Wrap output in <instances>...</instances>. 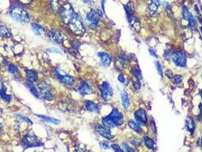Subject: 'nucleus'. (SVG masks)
Wrapping results in <instances>:
<instances>
[{
  "mask_svg": "<svg viewBox=\"0 0 202 152\" xmlns=\"http://www.w3.org/2000/svg\"><path fill=\"white\" fill-rule=\"evenodd\" d=\"M9 14L10 16L18 23L26 24L30 21L28 13L21 7L12 6L10 8Z\"/></svg>",
  "mask_w": 202,
  "mask_h": 152,
  "instance_id": "obj_1",
  "label": "nucleus"
},
{
  "mask_svg": "<svg viewBox=\"0 0 202 152\" xmlns=\"http://www.w3.org/2000/svg\"><path fill=\"white\" fill-rule=\"evenodd\" d=\"M69 28L72 31V32L75 34H81L84 32V27L83 25L81 19L78 15L75 13V15L72 17V18L68 22Z\"/></svg>",
  "mask_w": 202,
  "mask_h": 152,
  "instance_id": "obj_2",
  "label": "nucleus"
},
{
  "mask_svg": "<svg viewBox=\"0 0 202 152\" xmlns=\"http://www.w3.org/2000/svg\"><path fill=\"white\" fill-rule=\"evenodd\" d=\"M59 15H60L61 18L63 20V21L68 24V22L75 15V12L74 11L73 8L70 4L65 3L59 8Z\"/></svg>",
  "mask_w": 202,
  "mask_h": 152,
  "instance_id": "obj_3",
  "label": "nucleus"
},
{
  "mask_svg": "<svg viewBox=\"0 0 202 152\" xmlns=\"http://www.w3.org/2000/svg\"><path fill=\"white\" fill-rule=\"evenodd\" d=\"M23 145L24 148L27 147H38V146L42 145V142L41 140L37 138L34 134L28 133L23 138Z\"/></svg>",
  "mask_w": 202,
  "mask_h": 152,
  "instance_id": "obj_4",
  "label": "nucleus"
},
{
  "mask_svg": "<svg viewBox=\"0 0 202 152\" xmlns=\"http://www.w3.org/2000/svg\"><path fill=\"white\" fill-rule=\"evenodd\" d=\"M99 15L94 10H90L86 16V24L90 28H95L99 23Z\"/></svg>",
  "mask_w": 202,
  "mask_h": 152,
  "instance_id": "obj_5",
  "label": "nucleus"
},
{
  "mask_svg": "<svg viewBox=\"0 0 202 152\" xmlns=\"http://www.w3.org/2000/svg\"><path fill=\"white\" fill-rule=\"evenodd\" d=\"M172 59H173V63L176 64V66L181 68H184L186 66L187 57L185 53L183 51H179V52L174 53L173 54Z\"/></svg>",
  "mask_w": 202,
  "mask_h": 152,
  "instance_id": "obj_6",
  "label": "nucleus"
},
{
  "mask_svg": "<svg viewBox=\"0 0 202 152\" xmlns=\"http://www.w3.org/2000/svg\"><path fill=\"white\" fill-rule=\"evenodd\" d=\"M99 91L101 93V97H103V99L106 101L110 100L113 94V91H112V87L110 86L108 82H104L102 83V85L99 86Z\"/></svg>",
  "mask_w": 202,
  "mask_h": 152,
  "instance_id": "obj_7",
  "label": "nucleus"
},
{
  "mask_svg": "<svg viewBox=\"0 0 202 152\" xmlns=\"http://www.w3.org/2000/svg\"><path fill=\"white\" fill-rule=\"evenodd\" d=\"M38 87H39V90L41 95H42V97H44L45 100H49V101L53 100L54 96H53V93H52L51 88H50V87L45 82H41Z\"/></svg>",
  "mask_w": 202,
  "mask_h": 152,
  "instance_id": "obj_8",
  "label": "nucleus"
},
{
  "mask_svg": "<svg viewBox=\"0 0 202 152\" xmlns=\"http://www.w3.org/2000/svg\"><path fill=\"white\" fill-rule=\"evenodd\" d=\"M109 118L115 123L116 125H121L123 123V116L117 109H112V112L109 115Z\"/></svg>",
  "mask_w": 202,
  "mask_h": 152,
  "instance_id": "obj_9",
  "label": "nucleus"
},
{
  "mask_svg": "<svg viewBox=\"0 0 202 152\" xmlns=\"http://www.w3.org/2000/svg\"><path fill=\"white\" fill-rule=\"evenodd\" d=\"M48 36L52 40L55 41L57 44H62L66 38L62 32L57 31H50L48 32Z\"/></svg>",
  "mask_w": 202,
  "mask_h": 152,
  "instance_id": "obj_10",
  "label": "nucleus"
},
{
  "mask_svg": "<svg viewBox=\"0 0 202 152\" xmlns=\"http://www.w3.org/2000/svg\"><path fill=\"white\" fill-rule=\"evenodd\" d=\"M135 118L136 121L142 125H146L148 122L146 112L143 109H139L135 113Z\"/></svg>",
  "mask_w": 202,
  "mask_h": 152,
  "instance_id": "obj_11",
  "label": "nucleus"
},
{
  "mask_svg": "<svg viewBox=\"0 0 202 152\" xmlns=\"http://www.w3.org/2000/svg\"><path fill=\"white\" fill-rule=\"evenodd\" d=\"M182 15H183L184 19L187 20L189 24V27L191 29H194L196 26V21L194 18L193 15H191V13H190L188 11V8L186 7L183 6L182 7Z\"/></svg>",
  "mask_w": 202,
  "mask_h": 152,
  "instance_id": "obj_12",
  "label": "nucleus"
},
{
  "mask_svg": "<svg viewBox=\"0 0 202 152\" xmlns=\"http://www.w3.org/2000/svg\"><path fill=\"white\" fill-rule=\"evenodd\" d=\"M96 130L101 136H103V138H106V139H112L113 138V135L111 133L110 130L108 128L105 127L103 125H101L99 124H98L96 126Z\"/></svg>",
  "mask_w": 202,
  "mask_h": 152,
  "instance_id": "obj_13",
  "label": "nucleus"
},
{
  "mask_svg": "<svg viewBox=\"0 0 202 152\" xmlns=\"http://www.w3.org/2000/svg\"><path fill=\"white\" fill-rule=\"evenodd\" d=\"M77 91L82 96H84L91 94L92 91H93V89H92L91 86H90L87 82L82 81V82H81V84H80L79 86L78 87Z\"/></svg>",
  "mask_w": 202,
  "mask_h": 152,
  "instance_id": "obj_14",
  "label": "nucleus"
},
{
  "mask_svg": "<svg viewBox=\"0 0 202 152\" xmlns=\"http://www.w3.org/2000/svg\"><path fill=\"white\" fill-rule=\"evenodd\" d=\"M56 75L58 78H59V80L61 82H63L64 84L67 85H72L74 84V79L69 75H63L62 72H60L59 69L56 70Z\"/></svg>",
  "mask_w": 202,
  "mask_h": 152,
  "instance_id": "obj_15",
  "label": "nucleus"
},
{
  "mask_svg": "<svg viewBox=\"0 0 202 152\" xmlns=\"http://www.w3.org/2000/svg\"><path fill=\"white\" fill-rule=\"evenodd\" d=\"M84 107H85L86 110L90 112H93V113H98L100 111V107L93 101H90V100L86 101L85 104H84Z\"/></svg>",
  "mask_w": 202,
  "mask_h": 152,
  "instance_id": "obj_16",
  "label": "nucleus"
},
{
  "mask_svg": "<svg viewBox=\"0 0 202 152\" xmlns=\"http://www.w3.org/2000/svg\"><path fill=\"white\" fill-rule=\"evenodd\" d=\"M98 57H99L100 59V61L102 63V64L104 66H109V64H110L111 61H112V58H111L110 56L109 55L106 53H99L97 54Z\"/></svg>",
  "mask_w": 202,
  "mask_h": 152,
  "instance_id": "obj_17",
  "label": "nucleus"
},
{
  "mask_svg": "<svg viewBox=\"0 0 202 152\" xmlns=\"http://www.w3.org/2000/svg\"><path fill=\"white\" fill-rule=\"evenodd\" d=\"M0 96L6 102H10L11 100V96L6 94V88L0 82Z\"/></svg>",
  "mask_w": 202,
  "mask_h": 152,
  "instance_id": "obj_18",
  "label": "nucleus"
},
{
  "mask_svg": "<svg viewBox=\"0 0 202 152\" xmlns=\"http://www.w3.org/2000/svg\"><path fill=\"white\" fill-rule=\"evenodd\" d=\"M121 100L123 107L125 109L129 108V105H130V100H129V97L125 91H123L121 92Z\"/></svg>",
  "mask_w": 202,
  "mask_h": 152,
  "instance_id": "obj_19",
  "label": "nucleus"
},
{
  "mask_svg": "<svg viewBox=\"0 0 202 152\" xmlns=\"http://www.w3.org/2000/svg\"><path fill=\"white\" fill-rule=\"evenodd\" d=\"M26 73L28 81L31 82H35L37 81V73L35 71L28 69L26 71Z\"/></svg>",
  "mask_w": 202,
  "mask_h": 152,
  "instance_id": "obj_20",
  "label": "nucleus"
},
{
  "mask_svg": "<svg viewBox=\"0 0 202 152\" xmlns=\"http://www.w3.org/2000/svg\"><path fill=\"white\" fill-rule=\"evenodd\" d=\"M102 122H103V126L108 128V129H112V128L116 127V125H115L113 122H112V119L109 117V116H106V117H103L102 119Z\"/></svg>",
  "mask_w": 202,
  "mask_h": 152,
  "instance_id": "obj_21",
  "label": "nucleus"
},
{
  "mask_svg": "<svg viewBox=\"0 0 202 152\" xmlns=\"http://www.w3.org/2000/svg\"><path fill=\"white\" fill-rule=\"evenodd\" d=\"M27 86H28V88H29V90L31 92V94L34 96V97H37V98L40 97L39 91H37V89L36 88V87L34 86V82H30V81H28V83H27Z\"/></svg>",
  "mask_w": 202,
  "mask_h": 152,
  "instance_id": "obj_22",
  "label": "nucleus"
},
{
  "mask_svg": "<svg viewBox=\"0 0 202 152\" xmlns=\"http://www.w3.org/2000/svg\"><path fill=\"white\" fill-rule=\"evenodd\" d=\"M159 5H160L159 0H151V3L149 5V11L151 13V15L155 14Z\"/></svg>",
  "mask_w": 202,
  "mask_h": 152,
  "instance_id": "obj_23",
  "label": "nucleus"
},
{
  "mask_svg": "<svg viewBox=\"0 0 202 152\" xmlns=\"http://www.w3.org/2000/svg\"><path fill=\"white\" fill-rule=\"evenodd\" d=\"M0 37L4 38H9L11 37V34L6 27L0 26Z\"/></svg>",
  "mask_w": 202,
  "mask_h": 152,
  "instance_id": "obj_24",
  "label": "nucleus"
},
{
  "mask_svg": "<svg viewBox=\"0 0 202 152\" xmlns=\"http://www.w3.org/2000/svg\"><path fill=\"white\" fill-rule=\"evenodd\" d=\"M31 27H32V30L33 31H34V33L36 35H38V36L42 34L43 32H44V28L41 27V25L38 24L33 23L32 25H31Z\"/></svg>",
  "mask_w": 202,
  "mask_h": 152,
  "instance_id": "obj_25",
  "label": "nucleus"
},
{
  "mask_svg": "<svg viewBox=\"0 0 202 152\" xmlns=\"http://www.w3.org/2000/svg\"><path fill=\"white\" fill-rule=\"evenodd\" d=\"M37 116L38 117L43 119L44 120L47 121V122H51V123L56 124V125H58V124L60 123V120H59V119H55V118L50 117V116H44V115H37Z\"/></svg>",
  "mask_w": 202,
  "mask_h": 152,
  "instance_id": "obj_26",
  "label": "nucleus"
},
{
  "mask_svg": "<svg viewBox=\"0 0 202 152\" xmlns=\"http://www.w3.org/2000/svg\"><path fill=\"white\" fill-rule=\"evenodd\" d=\"M186 126L188 128V130L191 132V134L194 133V129H195V125H194V122L193 121L192 118L188 117L186 119Z\"/></svg>",
  "mask_w": 202,
  "mask_h": 152,
  "instance_id": "obj_27",
  "label": "nucleus"
},
{
  "mask_svg": "<svg viewBox=\"0 0 202 152\" xmlns=\"http://www.w3.org/2000/svg\"><path fill=\"white\" fill-rule=\"evenodd\" d=\"M128 125H129V127L132 129H133L134 131H135L138 133H141L142 132V129H141L140 125L138 123H136L135 122H134L133 120H129L128 122Z\"/></svg>",
  "mask_w": 202,
  "mask_h": 152,
  "instance_id": "obj_28",
  "label": "nucleus"
},
{
  "mask_svg": "<svg viewBox=\"0 0 202 152\" xmlns=\"http://www.w3.org/2000/svg\"><path fill=\"white\" fill-rule=\"evenodd\" d=\"M132 73H133L134 76L136 78V79H137L138 82H141V81L142 80V72H141L139 68L134 67L133 69H132Z\"/></svg>",
  "mask_w": 202,
  "mask_h": 152,
  "instance_id": "obj_29",
  "label": "nucleus"
},
{
  "mask_svg": "<svg viewBox=\"0 0 202 152\" xmlns=\"http://www.w3.org/2000/svg\"><path fill=\"white\" fill-rule=\"evenodd\" d=\"M144 141H145V145L148 147L149 149H153L154 147V140L151 139L148 136H145L144 138Z\"/></svg>",
  "mask_w": 202,
  "mask_h": 152,
  "instance_id": "obj_30",
  "label": "nucleus"
},
{
  "mask_svg": "<svg viewBox=\"0 0 202 152\" xmlns=\"http://www.w3.org/2000/svg\"><path fill=\"white\" fill-rule=\"evenodd\" d=\"M8 71L11 74H16L17 72H18V68L16 66H15V65L10 64L8 66Z\"/></svg>",
  "mask_w": 202,
  "mask_h": 152,
  "instance_id": "obj_31",
  "label": "nucleus"
},
{
  "mask_svg": "<svg viewBox=\"0 0 202 152\" xmlns=\"http://www.w3.org/2000/svg\"><path fill=\"white\" fill-rule=\"evenodd\" d=\"M154 63H155V67H156V69H157V72H158L159 75H160L162 77V76H163V69H162V66H161V65H160V62L156 61Z\"/></svg>",
  "mask_w": 202,
  "mask_h": 152,
  "instance_id": "obj_32",
  "label": "nucleus"
},
{
  "mask_svg": "<svg viewBox=\"0 0 202 152\" xmlns=\"http://www.w3.org/2000/svg\"><path fill=\"white\" fill-rule=\"evenodd\" d=\"M16 116H17L18 118H19V119H21V120H23V121H25V122H28V124H30V125H32V124H33L32 121H31V119H28V118H27L26 116H21V115H20V114H18V115H16Z\"/></svg>",
  "mask_w": 202,
  "mask_h": 152,
  "instance_id": "obj_33",
  "label": "nucleus"
},
{
  "mask_svg": "<svg viewBox=\"0 0 202 152\" xmlns=\"http://www.w3.org/2000/svg\"><path fill=\"white\" fill-rule=\"evenodd\" d=\"M122 147L123 149H125V152H135L134 149H132V147H129V145L127 144V143L125 142L122 143Z\"/></svg>",
  "mask_w": 202,
  "mask_h": 152,
  "instance_id": "obj_34",
  "label": "nucleus"
},
{
  "mask_svg": "<svg viewBox=\"0 0 202 152\" xmlns=\"http://www.w3.org/2000/svg\"><path fill=\"white\" fill-rule=\"evenodd\" d=\"M51 5H52V7H53V10L59 9V1H58V0H52Z\"/></svg>",
  "mask_w": 202,
  "mask_h": 152,
  "instance_id": "obj_35",
  "label": "nucleus"
},
{
  "mask_svg": "<svg viewBox=\"0 0 202 152\" xmlns=\"http://www.w3.org/2000/svg\"><path fill=\"white\" fill-rule=\"evenodd\" d=\"M111 147H112V148L116 152H124V150H123L119 146L117 145V144H112Z\"/></svg>",
  "mask_w": 202,
  "mask_h": 152,
  "instance_id": "obj_36",
  "label": "nucleus"
},
{
  "mask_svg": "<svg viewBox=\"0 0 202 152\" xmlns=\"http://www.w3.org/2000/svg\"><path fill=\"white\" fill-rule=\"evenodd\" d=\"M173 80H174V82H176V84H179L182 82V77L181 75H175L174 77H173Z\"/></svg>",
  "mask_w": 202,
  "mask_h": 152,
  "instance_id": "obj_37",
  "label": "nucleus"
},
{
  "mask_svg": "<svg viewBox=\"0 0 202 152\" xmlns=\"http://www.w3.org/2000/svg\"><path fill=\"white\" fill-rule=\"evenodd\" d=\"M119 60H120V63H121L122 65L125 64L126 61H127V58H126V57L125 56V54L122 53L121 55L119 56Z\"/></svg>",
  "mask_w": 202,
  "mask_h": 152,
  "instance_id": "obj_38",
  "label": "nucleus"
},
{
  "mask_svg": "<svg viewBox=\"0 0 202 152\" xmlns=\"http://www.w3.org/2000/svg\"><path fill=\"white\" fill-rule=\"evenodd\" d=\"M131 143H132L133 145L136 146V147H138V146L141 144L140 141H139L138 139H137V138H133V139L131 140Z\"/></svg>",
  "mask_w": 202,
  "mask_h": 152,
  "instance_id": "obj_39",
  "label": "nucleus"
},
{
  "mask_svg": "<svg viewBox=\"0 0 202 152\" xmlns=\"http://www.w3.org/2000/svg\"><path fill=\"white\" fill-rule=\"evenodd\" d=\"M100 146L103 147V149H108L109 148V145L107 142L106 141H101L100 142Z\"/></svg>",
  "mask_w": 202,
  "mask_h": 152,
  "instance_id": "obj_40",
  "label": "nucleus"
},
{
  "mask_svg": "<svg viewBox=\"0 0 202 152\" xmlns=\"http://www.w3.org/2000/svg\"><path fill=\"white\" fill-rule=\"evenodd\" d=\"M118 80L119 81V82H121V83H122V84H124L125 82V79L124 76H123L122 75H119Z\"/></svg>",
  "mask_w": 202,
  "mask_h": 152,
  "instance_id": "obj_41",
  "label": "nucleus"
},
{
  "mask_svg": "<svg viewBox=\"0 0 202 152\" xmlns=\"http://www.w3.org/2000/svg\"><path fill=\"white\" fill-rule=\"evenodd\" d=\"M149 52H150V54H151L152 57H156V58H157V54H156L155 50H153V49H151V48H150L149 49Z\"/></svg>",
  "mask_w": 202,
  "mask_h": 152,
  "instance_id": "obj_42",
  "label": "nucleus"
},
{
  "mask_svg": "<svg viewBox=\"0 0 202 152\" xmlns=\"http://www.w3.org/2000/svg\"><path fill=\"white\" fill-rule=\"evenodd\" d=\"M85 4H87V5H93V2L92 1V0H81Z\"/></svg>",
  "mask_w": 202,
  "mask_h": 152,
  "instance_id": "obj_43",
  "label": "nucleus"
},
{
  "mask_svg": "<svg viewBox=\"0 0 202 152\" xmlns=\"http://www.w3.org/2000/svg\"><path fill=\"white\" fill-rule=\"evenodd\" d=\"M19 1L23 4H29L31 3L32 0H19Z\"/></svg>",
  "mask_w": 202,
  "mask_h": 152,
  "instance_id": "obj_44",
  "label": "nucleus"
},
{
  "mask_svg": "<svg viewBox=\"0 0 202 152\" xmlns=\"http://www.w3.org/2000/svg\"><path fill=\"white\" fill-rule=\"evenodd\" d=\"M166 75H167L168 77H170V78H171L172 76H173V73H172V72H170V70H167L166 72Z\"/></svg>",
  "mask_w": 202,
  "mask_h": 152,
  "instance_id": "obj_45",
  "label": "nucleus"
},
{
  "mask_svg": "<svg viewBox=\"0 0 202 152\" xmlns=\"http://www.w3.org/2000/svg\"><path fill=\"white\" fill-rule=\"evenodd\" d=\"M199 110H200V114L202 116V103L199 105Z\"/></svg>",
  "mask_w": 202,
  "mask_h": 152,
  "instance_id": "obj_46",
  "label": "nucleus"
},
{
  "mask_svg": "<svg viewBox=\"0 0 202 152\" xmlns=\"http://www.w3.org/2000/svg\"><path fill=\"white\" fill-rule=\"evenodd\" d=\"M199 94H200V97H201V99H202V90H200V92H199Z\"/></svg>",
  "mask_w": 202,
  "mask_h": 152,
  "instance_id": "obj_47",
  "label": "nucleus"
},
{
  "mask_svg": "<svg viewBox=\"0 0 202 152\" xmlns=\"http://www.w3.org/2000/svg\"><path fill=\"white\" fill-rule=\"evenodd\" d=\"M2 123L0 122V130L2 129Z\"/></svg>",
  "mask_w": 202,
  "mask_h": 152,
  "instance_id": "obj_48",
  "label": "nucleus"
},
{
  "mask_svg": "<svg viewBox=\"0 0 202 152\" xmlns=\"http://www.w3.org/2000/svg\"><path fill=\"white\" fill-rule=\"evenodd\" d=\"M199 20L200 21V23L202 24V18H200V17H199Z\"/></svg>",
  "mask_w": 202,
  "mask_h": 152,
  "instance_id": "obj_49",
  "label": "nucleus"
},
{
  "mask_svg": "<svg viewBox=\"0 0 202 152\" xmlns=\"http://www.w3.org/2000/svg\"><path fill=\"white\" fill-rule=\"evenodd\" d=\"M200 32H201V34H202V27H200Z\"/></svg>",
  "mask_w": 202,
  "mask_h": 152,
  "instance_id": "obj_50",
  "label": "nucleus"
},
{
  "mask_svg": "<svg viewBox=\"0 0 202 152\" xmlns=\"http://www.w3.org/2000/svg\"><path fill=\"white\" fill-rule=\"evenodd\" d=\"M201 42H202V39H201Z\"/></svg>",
  "mask_w": 202,
  "mask_h": 152,
  "instance_id": "obj_51",
  "label": "nucleus"
},
{
  "mask_svg": "<svg viewBox=\"0 0 202 152\" xmlns=\"http://www.w3.org/2000/svg\"><path fill=\"white\" fill-rule=\"evenodd\" d=\"M201 141H202V140H201Z\"/></svg>",
  "mask_w": 202,
  "mask_h": 152,
  "instance_id": "obj_52",
  "label": "nucleus"
}]
</instances>
